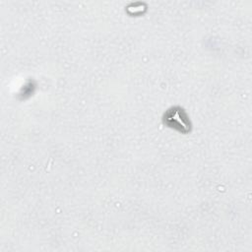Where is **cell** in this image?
<instances>
[{
	"mask_svg": "<svg viewBox=\"0 0 252 252\" xmlns=\"http://www.w3.org/2000/svg\"><path fill=\"white\" fill-rule=\"evenodd\" d=\"M164 123H166L169 127L175 128L182 132H188L190 130V122L181 108L169 109L164 115Z\"/></svg>",
	"mask_w": 252,
	"mask_h": 252,
	"instance_id": "cell-1",
	"label": "cell"
}]
</instances>
